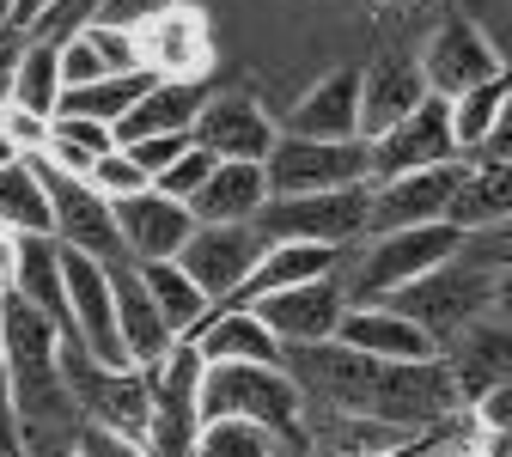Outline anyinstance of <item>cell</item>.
I'll return each instance as SVG.
<instances>
[{
    "label": "cell",
    "mask_w": 512,
    "mask_h": 457,
    "mask_svg": "<svg viewBox=\"0 0 512 457\" xmlns=\"http://www.w3.org/2000/svg\"><path fill=\"white\" fill-rule=\"evenodd\" d=\"M281 366L299 384L305 409H317V415H360L378 427L433 433L439 421H452L464 409L439 360L391 366V360H366L342 342H317V348H287Z\"/></svg>",
    "instance_id": "1"
},
{
    "label": "cell",
    "mask_w": 512,
    "mask_h": 457,
    "mask_svg": "<svg viewBox=\"0 0 512 457\" xmlns=\"http://www.w3.org/2000/svg\"><path fill=\"white\" fill-rule=\"evenodd\" d=\"M0 354H7V403L19 457L37 445H74L80 415L61 378V330L19 299H0Z\"/></svg>",
    "instance_id": "2"
},
{
    "label": "cell",
    "mask_w": 512,
    "mask_h": 457,
    "mask_svg": "<svg viewBox=\"0 0 512 457\" xmlns=\"http://www.w3.org/2000/svg\"><path fill=\"white\" fill-rule=\"evenodd\" d=\"M500 263H506V256L494 250L488 232H464L458 256H445L439 269H427L421 281L397 287L391 299H378V305L403 311L409 323H421V330L433 336V348H445L458 330H470L476 317H488V293H494V269Z\"/></svg>",
    "instance_id": "3"
},
{
    "label": "cell",
    "mask_w": 512,
    "mask_h": 457,
    "mask_svg": "<svg viewBox=\"0 0 512 457\" xmlns=\"http://www.w3.org/2000/svg\"><path fill=\"white\" fill-rule=\"evenodd\" d=\"M202 421H250L299 451H311V409L287 366H238V360H202Z\"/></svg>",
    "instance_id": "4"
},
{
    "label": "cell",
    "mask_w": 512,
    "mask_h": 457,
    "mask_svg": "<svg viewBox=\"0 0 512 457\" xmlns=\"http://www.w3.org/2000/svg\"><path fill=\"white\" fill-rule=\"evenodd\" d=\"M366 214H372V183H354V189H324V195H275L250 226L263 232V244L348 250L366 238Z\"/></svg>",
    "instance_id": "5"
},
{
    "label": "cell",
    "mask_w": 512,
    "mask_h": 457,
    "mask_svg": "<svg viewBox=\"0 0 512 457\" xmlns=\"http://www.w3.org/2000/svg\"><path fill=\"white\" fill-rule=\"evenodd\" d=\"M202 433V354L177 342L159 366H147V457H196Z\"/></svg>",
    "instance_id": "6"
},
{
    "label": "cell",
    "mask_w": 512,
    "mask_h": 457,
    "mask_svg": "<svg viewBox=\"0 0 512 457\" xmlns=\"http://www.w3.org/2000/svg\"><path fill=\"white\" fill-rule=\"evenodd\" d=\"M61 378H68L80 427H104L116 439L141 445V433H147V372L141 366H98L61 336Z\"/></svg>",
    "instance_id": "7"
},
{
    "label": "cell",
    "mask_w": 512,
    "mask_h": 457,
    "mask_svg": "<svg viewBox=\"0 0 512 457\" xmlns=\"http://www.w3.org/2000/svg\"><path fill=\"white\" fill-rule=\"evenodd\" d=\"M135 61L153 80H208L220 61L214 19L202 7H189V0H171V7L135 25Z\"/></svg>",
    "instance_id": "8"
},
{
    "label": "cell",
    "mask_w": 512,
    "mask_h": 457,
    "mask_svg": "<svg viewBox=\"0 0 512 457\" xmlns=\"http://www.w3.org/2000/svg\"><path fill=\"white\" fill-rule=\"evenodd\" d=\"M269 202L275 195H324V189H354L372 183V159L366 141H299V135H275L269 159Z\"/></svg>",
    "instance_id": "9"
},
{
    "label": "cell",
    "mask_w": 512,
    "mask_h": 457,
    "mask_svg": "<svg viewBox=\"0 0 512 457\" xmlns=\"http://www.w3.org/2000/svg\"><path fill=\"white\" fill-rule=\"evenodd\" d=\"M61 281H68V342L98 366H128L122 330H116V299H110V269L80 250H61Z\"/></svg>",
    "instance_id": "10"
},
{
    "label": "cell",
    "mask_w": 512,
    "mask_h": 457,
    "mask_svg": "<svg viewBox=\"0 0 512 457\" xmlns=\"http://www.w3.org/2000/svg\"><path fill=\"white\" fill-rule=\"evenodd\" d=\"M263 250L269 244H263V232H256L250 220H232V226H202L196 220V232L183 238V250L171 256V263L208 293V305H226L244 287V275L256 269V256H263Z\"/></svg>",
    "instance_id": "11"
},
{
    "label": "cell",
    "mask_w": 512,
    "mask_h": 457,
    "mask_svg": "<svg viewBox=\"0 0 512 457\" xmlns=\"http://www.w3.org/2000/svg\"><path fill=\"white\" fill-rule=\"evenodd\" d=\"M366 159H372V183L378 177H403V171H427V165H452L458 159L452 104L427 92L403 122H391L378 141H366Z\"/></svg>",
    "instance_id": "12"
},
{
    "label": "cell",
    "mask_w": 512,
    "mask_h": 457,
    "mask_svg": "<svg viewBox=\"0 0 512 457\" xmlns=\"http://www.w3.org/2000/svg\"><path fill=\"white\" fill-rule=\"evenodd\" d=\"M421 80H427V92L433 98H464L470 86H488V80H500L506 74V61H500V49L470 25V19H445L427 43H421Z\"/></svg>",
    "instance_id": "13"
},
{
    "label": "cell",
    "mask_w": 512,
    "mask_h": 457,
    "mask_svg": "<svg viewBox=\"0 0 512 457\" xmlns=\"http://www.w3.org/2000/svg\"><path fill=\"white\" fill-rule=\"evenodd\" d=\"M464 165H470V159L427 165V171H403V177H378V183H372L366 238H372V232H403V226H433V220H445V208H452V195H458V183H464Z\"/></svg>",
    "instance_id": "14"
},
{
    "label": "cell",
    "mask_w": 512,
    "mask_h": 457,
    "mask_svg": "<svg viewBox=\"0 0 512 457\" xmlns=\"http://www.w3.org/2000/svg\"><path fill=\"white\" fill-rule=\"evenodd\" d=\"M250 311L269 323V336L281 348H317V342H336V323L348 311V293H342L336 275H324V281L281 287L269 299H250Z\"/></svg>",
    "instance_id": "15"
},
{
    "label": "cell",
    "mask_w": 512,
    "mask_h": 457,
    "mask_svg": "<svg viewBox=\"0 0 512 457\" xmlns=\"http://www.w3.org/2000/svg\"><path fill=\"white\" fill-rule=\"evenodd\" d=\"M43 189H49V214H55V244L61 250H80L92 263H122V238H116V214L104 195H92L80 177H61L37 159Z\"/></svg>",
    "instance_id": "16"
},
{
    "label": "cell",
    "mask_w": 512,
    "mask_h": 457,
    "mask_svg": "<svg viewBox=\"0 0 512 457\" xmlns=\"http://www.w3.org/2000/svg\"><path fill=\"white\" fill-rule=\"evenodd\" d=\"M275 116L256 104L250 92H208L196 128H189V141L214 159H244V165H263L269 147H275Z\"/></svg>",
    "instance_id": "17"
},
{
    "label": "cell",
    "mask_w": 512,
    "mask_h": 457,
    "mask_svg": "<svg viewBox=\"0 0 512 457\" xmlns=\"http://www.w3.org/2000/svg\"><path fill=\"white\" fill-rule=\"evenodd\" d=\"M439 366H445V378H452L458 403L470 409L476 397H488V390L512 384V323H500L494 311L476 317L470 330H458L452 342L439 348Z\"/></svg>",
    "instance_id": "18"
},
{
    "label": "cell",
    "mask_w": 512,
    "mask_h": 457,
    "mask_svg": "<svg viewBox=\"0 0 512 457\" xmlns=\"http://www.w3.org/2000/svg\"><path fill=\"white\" fill-rule=\"evenodd\" d=\"M110 214H116V238H122L128 263H171V256L183 250V238L196 232V214H189L183 202H171V195H159V189L110 202Z\"/></svg>",
    "instance_id": "19"
},
{
    "label": "cell",
    "mask_w": 512,
    "mask_h": 457,
    "mask_svg": "<svg viewBox=\"0 0 512 457\" xmlns=\"http://www.w3.org/2000/svg\"><path fill=\"white\" fill-rule=\"evenodd\" d=\"M427 98V80H421V61L403 55V49H384L360 68V141H378L391 122H403L415 104Z\"/></svg>",
    "instance_id": "20"
},
{
    "label": "cell",
    "mask_w": 512,
    "mask_h": 457,
    "mask_svg": "<svg viewBox=\"0 0 512 457\" xmlns=\"http://www.w3.org/2000/svg\"><path fill=\"white\" fill-rule=\"evenodd\" d=\"M275 128L299 141H360V68L324 74L311 92H299V104Z\"/></svg>",
    "instance_id": "21"
},
{
    "label": "cell",
    "mask_w": 512,
    "mask_h": 457,
    "mask_svg": "<svg viewBox=\"0 0 512 457\" xmlns=\"http://www.w3.org/2000/svg\"><path fill=\"white\" fill-rule=\"evenodd\" d=\"M336 342L366 354V360H391V366H415V360H439L433 336L421 323H409L403 311L391 305H348L342 323H336Z\"/></svg>",
    "instance_id": "22"
},
{
    "label": "cell",
    "mask_w": 512,
    "mask_h": 457,
    "mask_svg": "<svg viewBox=\"0 0 512 457\" xmlns=\"http://www.w3.org/2000/svg\"><path fill=\"white\" fill-rule=\"evenodd\" d=\"M110 269V299H116V330H122V354H128V366H159L171 348H177V336L165 330V317L153 311V299H147V287H141V269L128 263H104Z\"/></svg>",
    "instance_id": "23"
},
{
    "label": "cell",
    "mask_w": 512,
    "mask_h": 457,
    "mask_svg": "<svg viewBox=\"0 0 512 457\" xmlns=\"http://www.w3.org/2000/svg\"><path fill=\"white\" fill-rule=\"evenodd\" d=\"M189 348L202 360H238V366H281L287 360V348L269 336V323L250 305H214L202 317V330L189 336Z\"/></svg>",
    "instance_id": "24"
},
{
    "label": "cell",
    "mask_w": 512,
    "mask_h": 457,
    "mask_svg": "<svg viewBox=\"0 0 512 457\" xmlns=\"http://www.w3.org/2000/svg\"><path fill=\"white\" fill-rule=\"evenodd\" d=\"M202 104H208V80H147L135 110L116 122V147L147 141V135H189Z\"/></svg>",
    "instance_id": "25"
},
{
    "label": "cell",
    "mask_w": 512,
    "mask_h": 457,
    "mask_svg": "<svg viewBox=\"0 0 512 457\" xmlns=\"http://www.w3.org/2000/svg\"><path fill=\"white\" fill-rule=\"evenodd\" d=\"M0 299H19L37 317H49L61 336H68V281H61V244L55 238H19L13 256V287Z\"/></svg>",
    "instance_id": "26"
},
{
    "label": "cell",
    "mask_w": 512,
    "mask_h": 457,
    "mask_svg": "<svg viewBox=\"0 0 512 457\" xmlns=\"http://www.w3.org/2000/svg\"><path fill=\"white\" fill-rule=\"evenodd\" d=\"M269 208V177L263 165H244V159H220L202 183V195L189 202L202 226H232V220H256Z\"/></svg>",
    "instance_id": "27"
},
{
    "label": "cell",
    "mask_w": 512,
    "mask_h": 457,
    "mask_svg": "<svg viewBox=\"0 0 512 457\" xmlns=\"http://www.w3.org/2000/svg\"><path fill=\"white\" fill-rule=\"evenodd\" d=\"M458 232H494L512 220V159H470L464 165V183L445 208Z\"/></svg>",
    "instance_id": "28"
},
{
    "label": "cell",
    "mask_w": 512,
    "mask_h": 457,
    "mask_svg": "<svg viewBox=\"0 0 512 457\" xmlns=\"http://www.w3.org/2000/svg\"><path fill=\"white\" fill-rule=\"evenodd\" d=\"M336 263H342V250H324V244H269L263 256H256V269L244 275V287L226 305L269 299V293L299 287V281H324V275H336Z\"/></svg>",
    "instance_id": "29"
},
{
    "label": "cell",
    "mask_w": 512,
    "mask_h": 457,
    "mask_svg": "<svg viewBox=\"0 0 512 457\" xmlns=\"http://www.w3.org/2000/svg\"><path fill=\"white\" fill-rule=\"evenodd\" d=\"M0 226L13 238H55V214H49V189H43L37 159L0 165Z\"/></svg>",
    "instance_id": "30"
},
{
    "label": "cell",
    "mask_w": 512,
    "mask_h": 457,
    "mask_svg": "<svg viewBox=\"0 0 512 457\" xmlns=\"http://www.w3.org/2000/svg\"><path fill=\"white\" fill-rule=\"evenodd\" d=\"M135 269H141V287H147L153 311L165 317V330H171L177 342H189V336L202 330V317L214 311V305H208V293L189 281L177 263H135Z\"/></svg>",
    "instance_id": "31"
},
{
    "label": "cell",
    "mask_w": 512,
    "mask_h": 457,
    "mask_svg": "<svg viewBox=\"0 0 512 457\" xmlns=\"http://www.w3.org/2000/svg\"><path fill=\"white\" fill-rule=\"evenodd\" d=\"M116 147V135L104 122H86V116H49V141H43V165L49 171H61V177H80L86 183V171L104 159Z\"/></svg>",
    "instance_id": "32"
},
{
    "label": "cell",
    "mask_w": 512,
    "mask_h": 457,
    "mask_svg": "<svg viewBox=\"0 0 512 457\" xmlns=\"http://www.w3.org/2000/svg\"><path fill=\"white\" fill-rule=\"evenodd\" d=\"M153 74H104V80H86V86H68L55 104V116H86V122H104L116 135V122L135 110V98L147 92Z\"/></svg>",
    "instance_id": "33"
},
{
    "label": "cell",
    "mask_w": 512,
    "mask_h": 457,
    "mask_svg": "<svg viewBox=\"0 0 512 457\" xmlns=\"http://www.w3.org/2000/svg\"><path fill=\"white\" fill-rule=\"evenodd\" d=\"M7 104H19V110H31V116H55V104H61V49H55V43L25 37L19 68H13V98H7Z\"/></svg>",
    "instance_id": "34"
},
{
    "label": "cell",
    "mask_w": 512,
    "mask_h": 457,
    "mask_svg": "<svg viewBox=\"0 0 512 457\" xmlns=\"http://www.w3.org/2000/svg\"><path fill=\"white\" fill-rule=\"evenodd\" d=\"M506 86H512V74H500V80L470 86L464 98H452V141H458V159H476V153H482L488 128H494V116H500Z\"/></svg>",
    "instance_id": "35"
},
{
    "label": "cell",
    "mask_w": 512,
    "mask_h": 457,
    "mask_svg": "<svg viewBox=\"0 0 512 457\" xmlns=\"http://www.w3.org/2000/svg\"><path fill=\"white\" fill-rule=\"evenodd\" d=\"M275 433L250 427V421H202L196 433V457H275Z\"/></svg>",
    "instance_id": "36"
},
{
    "label": "cell",
    "mask_w": 512,
    "mask_h": 457,
    "mask_svg": "<svg viewBox=\"0 0 512 457\" xmlns=\"http://www.w3.org/2000/svg\"><path fill=\"white\" fill-rule=\"evenodd\" d=\"M214 165H220L214 153H202L196 141H189V147H183V153H177V159H171V165H165V171L153 177V189L189 208V202H196V195H202V183H208V171H214Z\"/></svg>",
    "instance_id": "37"
},
{
    "label": "cell",
    "mask_w": 512,
    "mask_h": 457,
    "mask_svg": "<svg viewBox=\"0 0 512 457\" xmlns=\"http://www.w3.org/2000/svg\"><path fill=\"white\" fill-rule=\"evenodd\" d=\"M86 189H92V195H104V202H128V195H141V189H153V183L141 177V165L128 159L122 147H110V153L86 171Z\"/></svg>",
    "instance_id": "38"
},
{
    "label": "cell",
    "mask_w": 512,
    "mask_h": 457,
    "mask_svg": "<svg viewBox=\"0 0 512 457\" xmlns=\"http://www.w3.org/2000/svg\"><path fill=\"white\" fill-rule=\"evenodd\" d=\"M98 7H104V0H55V7L25 31V37H43V43H61V37H74L80 25H92L98 19Z\"/></svg>",
    "instance_id": "39"
},
{
    "label": "cell",
    "mask_w": 512,
    "mask_h": 457,
    "mask_svg": "<svg viewBox=\"0 0 512 457\" xmlns=\"http://www.w3.org/2000/svg\"><path fill=\"white\" fill-rule=\"evenodd\" d=\"M0 135H7V147H13L19 159H37L43 141H49V116H31V110H19V104H0Z\"/></svg>",
    "instance_id": "40"
},
{
    "label": "cell",
    "mask_w": 512,
    "mask_h": 457,
    "mask_svg": "<svg viewBox=\"0 0 512 457\" xmlns=\"http://www.w3.org/2000/svg\"><path fill=\"white\" fill-rule=\"evenodd\" d=\"M183 147H189V135H147V141H128L122 153L135 159V165H141V177L153 183V177H159V171H165V165H171Z\"/></svg>",
    "instance_id": "41"
},
{
    "label": "cell",
    "mask_w": 512,
    "mask_h": 457,
    "mask_svg": "<svg viewBox=\"0 0 512 457\" xmlns=\"http://www.w3.org/2000/svg\"><path fill=\"white\" fill-rule=\"evenodd\" d=\"M470 421H476V433H512V384L476 397V403H470Z\"/></svg>",
    "instance_id": "42"
},
{
    "label": "cell",
    "mask_w": 512,
    "mask_h": 457,
    "mask_svg": "<svg viewBox=\"0 0 512 457\" xmlns=\"http://www.w3.org/2000/svg\"><path fill=\"white\" fill-rule=\"evenodd\" d=\"M74 457H147L135 439H116V433H104V427H80L74 433Z\"/></svg>",
    "instance_id": "43"
},
{
    "label": "cell",
    "mask_w": 512,
    "mask_h": 457,
    "mask_svg": "<svg viewBox=\"0 0 512 457\" xmlns=\"http://www.w3.org/2000/svg\"><path fill=\"white\" fill-rule=\"evenodd\" d=\"M159 7H171V0H104V7H98V25L135 31V25H141V19H153Z\"/></svg>",
    "instance_id": "44"
},
{
    "label": "cell",
    "mask_w": 512,
    "mask_h": 457,
    "mask_svg": "<svg viewBox=\"0 0 512 457\" xmlns=\"http://www.w3.org/2000/svg\"><path fill=\"white\" fill-rule=\"evenodd\" d=\"M476 159H512V86L500 98V116H494V128H488V141H482Z\"/></svg>",
    "instance_id": "45"
},
{
    "label": "cell",
    "mask_w": 512,
    "mask_h": 457,
    "mask_svg": "<svg viewBox=\"0 0 512 457\" xmlns=\"http://www.w3.org/2000/svg\"><path fill=\"white\" fill-rule=\"evenodd\" d=\"M19 49H25V37H19V31H0V104L13 98V68H19Z\"/></svg>",
    "instance_id": "46"
},
{
    "label": "cell",
    "mask_w": 512,
    "mask_h": 457,
    "mask_svg": "<svg viewBox=\"0 0 512 457\" xmlns=\"http://www.w3.org/2000/svg\"><path fill=\"white\" fill-rule=\"evenodd\" d=\"M49 7H55V0H7V31H19V37H25Z\"/></svg>",
    "instance_id": "47"
},
{
    "label": "cell",
    "mask_w": 512,
    "mask_h": 457,
    "mask_svg": "<svg viewBox=\"0 0 512 457\" xmlns=\"http://www.w3.org/2000/svg\"><path fill=\"white\" fill-rule=\"evenodd\" d=\"M488 311L500 317V323H512V256L494 269V293H488Z\"/></svg>",
    "instance_id": "48"
},
{
    "label": "cell",
    "mask_w": 512,
    "mask_h": 457,
    "mask_svg": "<svg viewBox=\"0 0 512 457\" xmlns=\"http://www.w3.org/2000/svg\"><path fill=\"white\" fill-rule=\"evenodd\" d=\"M13 256H19V238H13L7 226H0V293L13 287Z\"/></svg>",
    "instance_id": "49"
},
{
    "label": "cell",
    "mask_w": 512,
    "mask_h": 457,
    "mask_svg": "<svg viewBox=\"0 0 512 457\" xmlns=\"http://www.w3.org/2000/svg\"><path fill=\"white\" fill-rule=\"evenodd\" d=\"M476 457H512V433H476Z\"/></svg>",
    "instance_id": "50"
},
{
    "label": "cell",
    "mask_w": 512,
    "mask_h": 457,
    "mask_svg": "<svg viewBox=\"0 0 512 457\" xmlns=\"http://www.w3.org/2000/svg\"><path fill=\"white\" fill-rule=\"evenodd\" d=\"M488 238H494V250H500V256H512V220H506V226H494Z\"/></svg>",
    "instance_id": "51"
},
{
    "label": "cell",
    "mask_w": 512,
    "mask_h": 457,
    "mask_svg": "<svg viewBox=\"0 0 512 457\" xmlns=\"http://www.w3.org/2000/svg\"><path fill=\"white\" fill-rule=\"evenodd\" d=\"M13 159H19V153L7 147V135H0V165H13Z\"/></svg>",
    "instance_id": "52"
},
{
    "label": "cell",
    "mask_w": 512,
    "mask_h": 457,
    "mask_svg": "<svg viewBox=\"0 0 512 457\" xmlns=\"http://www.w3.org/2000/svg\"><path fill=\"white\" fill-rule=\"evenodd\" d=\"M0 31H7V0H0Z\"/></svg>",
    "instance_id": "53"
}]
</instances>
